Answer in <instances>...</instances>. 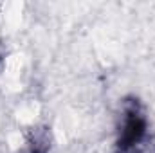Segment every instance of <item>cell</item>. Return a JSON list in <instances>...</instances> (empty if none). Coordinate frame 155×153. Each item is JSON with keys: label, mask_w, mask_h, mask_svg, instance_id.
I'll use <instances>...</instances> for the list:
<instances>
[{"label": "cell", "mask_w": 155, "mask_h": 153, "mask_svg": "<svg viewBox=\"0 0 155 153\" xmlns=\"http://www.w3.org/2000/svg\"><path fill=\"white\" fill-rule=\"evenodd\" d=\"M148 137V119L139 99L123 101V121L116 141V153H143Z\"/></svg>", "instance_id": "cell-1"}, {"label": "cell", "mask_w": 155, "mask_h": 153, "mask_svg": "<svg viewBox=\"0 0 155 153\" xmlns=\"http://www.w3.org/2000/svg\"><path fill=\"white\" fill-rule=\"evenodd\" d=\"M49 148H51V144H49V135H47V132L36 130V132L33 133V139H31L29 144H27V153H47Z\"/></svg>", "instance_id": "cell-2"}]
</instances>
